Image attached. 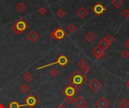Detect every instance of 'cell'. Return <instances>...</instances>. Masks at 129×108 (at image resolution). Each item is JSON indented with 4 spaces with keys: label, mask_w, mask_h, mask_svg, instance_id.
Masks as SVG:
<instances>
[{
    "label": "cell",
    "mask_w": 129,
    "mask_h": 108,
    "mask_svg": "<svg viewBox=\"0 0 129 108\" xmlns=\"http://www.w3.org/2000/svg\"><path fill=\"white\" fill-rule=\"evenodd\" d=\"M23 79L24 80L25 82L29 83V82H30V81L33 80V74H32L31 73H29V72H25V73L23 74Z\"/></svg>",
    "instance_id": "e0dca14e"
},
{
    "label": "cell",
    "mask_w": 129,
    "mask_h": 108,
    "mask_svg": "<svg viewBox=\"0 0 129 108\" xmlns=\"http://www.w3.org/2000/svg\"><path fill=\"white\" fill-rule=\"evenodd\" d=\"M26 38L31 43H35L39 38V35L37 32H36L34 30H30L26 35Z\"/></svg>",
    "instance_id": "8fae6325"
},
{
    "label": "cell",
    "mask_w": 129,
    "mask_h": 108,
    "mask_svg": "<svg viewBox=\"0 0 129 108\" xmlns=\"http://www.w3.org/2000/svg\"><path fill=\"white\" fill-rule=\"evenodd\" d=\"M68 62H69V59H68L65 55L61 54V55H60V56L57 58V59H56L54 62H52L48 64V65H43V66L38 67V68H36V69H37V70H40V69H42V68H45L50 67V66L54 65H60V67L63 68V67H65V66L68 64Z\"/></svg>",
    "instance_id": "3957f363"
},
{
    "label": "cell",
    "mask_w": 129,
    "mask_h": 108,
    "mask_svg": "<svg viewBox=\"0 0 129 108\" xmlns=\"http://www.w3.org/2000/svg\"><path fill=\"white\" fill-rule=\"evenodd\" d=\"M110 101L104 96L100 98L96 102V106L98 108H107L110 106Z\"/></svg>",
    "instance_id": "30bf717a"
},
{
    "label": "cell",
    "mask_w": 129,
    "mask_h": 108,
    "mask_svg": "<svg viewBox=\"0 0 129 108\" xmlns=\"http://www.w3.org/2000/svg\"><path fill=\"white\" fill-rule=\"evenodd\" d=\"M120 54H121L122 57L123 59H128L129 58V52H128V50H126V49H125V50H122V52L120 53Z\"/></svg>",
    "instance_id": "d4e9b609"
},
{
    "label": "cell",
    "mask_w": 129,
    "mask_h": 108,
    "mask_svg": "<svg viewBox=\"0 0 129 108\" xmlns=\"http://www.w3.org/2000/svg\"><path fill=\"white\" fill-rule=\"evenodd\" d=\"M67 30H68V32L70 33V34H73V32H76V26L73 24V23H70L68 26H67Z\"/></svg>",
    "instance_id": "7402d4cb"
},
{
    "label": "cell",
    "mask_w": 129,
    "mask_h": 108,
    "mask_svg": "<svg viewBox=\"0 0 129 108\" xmlns=\"http://www.w3.org/2000/svg\"><path fill=\"white\" fill-rule=\"evenodd\" d=\"M64 102L67 103L68 104H71L73 102H74V98L73 97H66L64 98Z\"/></svg>",
    "instance_id": "f1b7e54d"
},
{
    "label": "cell",
    "mask_w": 129,
    "mask_h": 108,
    "mask_svg": "<svg viewBox=\"0 0 129 108\" xmlns=\"http://www.w3.org/2000/svg\"><path fill=\"white\" fill-rule=\"evenodd\" d=\"M88 86L94 92H97L98 90L101 89L102 83L97 78H94L88 83Z\"/></svg>",
    "instance_id": "ba28073f"
},
{
    "label": "cell",
    "mask_w": 129,
    "mask_h": 108,
    "mask_svg": "<svg viewBox=\"0 0 129 108\" xmlns=\"http://www.w3.org/2000/svg\"><path fill=\"white\" fill-rule=\"evenodd\" d=\"M68 81L70 85L74 86L77 90L83 86L87 82V77L80 71L76 70L74 73L69 77Z\"/></svg>",
    "instance_id": "6da1fadb"
},
{
    "label": "cell",
    "mask_w": 129,
    "mask_h": 108,
    "mask_svg": "<svg viewBox=\"0 0 129 108\" xmlns=\"http://www.w3.org/2000/svg\"><path fill=\"white\" fill-rule=\"evenodd\" d=\"M125 86H126V87H127V88H128V89H129V80H128V82H127V83H126Z\"/></svg>",
    "instance_id": "836d02e7"
},
{
    "label": "cell",
    "mask_w": 129,
    "mask_h": 108,
    "mask_svg": "<svg viewBox=\"0 0 129 108\" xmlns=\"http://www.w3.org/2000/svg\"><path fill=\"white\" fill-rule=\"evenodd\" d=\"M56 14H57V16L58 17H60V18H63V17H64L66 16L67 12H66V11H65V10H63V8H60V9H58V10L57 11Z\"/></svg>",
    "instance_id": "44dd1931"
},
{
    "label": "cell",
    "mask_w": 129,
    "mask_h": 108,
    "mask_svg": "<svg viewBox=\"0 0 129 108\" xmlns=\"http://www.w3.org/2000/svg\"><path fill=\"white\" fill-rule=\"evenodd\" d=\"M82 71L85 74H88V73H89V72H90V71H91V68H90V66L86 65L85 67H84V68L82 69Z\"/></svg>",
    "instance_id": "f546056e"
},
{
    "label": "cell",
    "mask_w": 129,
    "mask_h": 108,
    "mask_svg": "<svg viewBox=\"0 0 129 108\" xmlns=\"http://www.w3.org/2000/svg\"><path fill=\"white\" fill-rule=\"evenodd\" d=\"M82 108H91V107H90L89 106H88V105L86 104V105H85V106H83V107H82Z\"/></svg>",
    "instance_id": "e575fe53"
},
{
    "label": "cell",
    "mask_w": 129,
    "mask_h": 108,
    "mask_svg": "<svg viewBox=\"0 0 129 108\" xmlns=\"http://www.w3.org/2000/svg\"><path fill=\"white\" fill-rule=\"evenodd\" d=\"M95 38H96V35L91 31L88 32V33L85 36V39L89 43H91L92 41H94L95 40Z\"/></svg>",
    "instance_id": "5bb4252c"
},
{
    "label": "cell",
    "mask_w": 129,
    "mask_h": 108,
    "mask_svg": "<svg viewBox=\"0 0 129 108\" xmlns=\"http://www.w3.org/2000/svg\"><path fill=\"white\" fill-rule=\"evenodd\" d=\"M86 65H88V64H87V62H85V60L84 59H81L80 60H79V62H78V66L81 68V69H82L84 67H85Z\"/></svg>",
    "instance_id": "484cf974"
},
{
    "label": "cell",
    "mask_w": 129,
    "mask_h": 108,
    "mask_svg": "<svg viewBox=\"0 0 129 108\" xmlns=\"http://www.w3.org/2000/svg\"><path fill=\"white\" fill-rule=\"evenodd\" d=\"M77 15L81 18L84 19L88 15V11L85 7H81L78 11H77Z\"/></svg>",
    "instance_id": "4fadbf2b"
},
{
    "label": "cell",
    "mask_w": 129,
    "mask_h": 108,
    "mask_svg": "<svg viewBox=\"0 0 129 108\" xmlns=\"http://www.w3.org/2000/svg\"><path fill=\"white\" fill-rule=\"evenodd\" d=\"M38 12L39 13V14H41V15H45L46 13H47V9H46V8L45 7H41V8H39V10H38Z\"/></svg>",
    "instance_id": "83f0119b"
},
{
    "label": "cell",
    "mask_w": 129,
    "mask_h": 108,
    "mask_svg": "<svg viewBox=\"0 0 129 108\" xmlns=\"http://www.w3.org/2000/svg\"><path fill=\"white\" fill-rule=\"evenodd\" d=\"M86 100L82 97V96H79L76 98V100H74V104L75 105L79 108H82L83 106L86 105Z\"/></svg>",
    "instance_id": "7c38bea8"
},
{
    "label": "cell",
    "mask_w": 129,
    "mask_h": 108,
    "mask_svg": "<svg viewBox=\"0 0 129 108\" xmlns=\"http://www.w3.org/2000/svg\"><path fill=\"white\" fill-rule=\"evenodd\" d=\"M56 108H67V107H66L63 104H59V105H58V106H57Z\"/></svg>",
    "instance_id": "d6a6232c"
},
{
    "label": "cell",
    "mask_w": 129,
    "mask_h": 108,
    "mask_svg": "<svg viewBox=\"0 0 129 108\" xmlns=\"http://www.w3.org/2000/svg\"><path fill=\"white\" fill-rule=\"evenodd\" d=\"M50 36L51 38H53L57 41H61L66 38L67 33L65 32V30H63V29H62L61 27H57L53 32H51Z\"/></svg>",
    "instance_id": "277c9868"
},
{
    "label": "cell",
    "mask_w": 129,
    "mask_h": 108,
    "mask_svg": "<svg viewBox=\"0 0 129 108\" xmlns=\"http://www.w3.org/2000/svg\"><path fill=\"white\" fill-rule=\"evenodd\" d=\"M122 16L125 18H128L129 17V10L128 9H125L122 11Z\"/></svg>",
    "instance_id": "4dcf8cb0"
},
{
    "label": "cell",
    "mask_w": 129,
    "mask_h": 108,
    "mask_svg": "<svg viewBox=\"0 0 129 108\" xmlns=\"http://www.w3.org/2000/svg\"><path fill=\"white\" fill-rule=\"evenodd\" d=\"M112 3L116 9H119L124 4L122 0H114L113 2H112Z\"/></svg>",
    "instance_id": "ffe728a7"
},
{
    "label": "cell",
    "mask_w": 129,
    "mask_h": 108,
    "mask_svg": "<svg viewBox=\"0 0 129 108\" xmlns=\"http://www.w3.org/2000/svg\"><path fill=\"white\" fill-rule=\"evenodd\" d=\"M16 9L18 12L20 13H23L26 9V6L25 5V4L23 2H19L18 4H17L16 5Z\"/></svg>",
    "instance_id": "ac0fdd59"
},
{
    "label": "cell",
    "mask_w": 129,
    "mask_h": 108,
    "mask_svg": "<svg viewBox=\"0 0 129 108\" xmlns=\"http://www.w3.org/2000/svg\"><path fill=\"white\" fill-rule=\"evenodd\" d=\"M62 92L66 97H74L77 94V89L72 85L69 84L62 90Z\"/></svg>",
    "instance_id": "52a82bcc"
},
{
    "label": "cell",
    "mask_w": 129,
    "mask_h": 108,
    "mask_svg": "<svg viewBox=\"0 0 129 108\" xmlns=\"http://www.w3.org/2000/svg\"><path fill=\"white\" fill-rule=\"evenodd\" d=\"M29 86L26 85V84H22V85H20V90L21 92L23 93V94L26 93V92L29 91Z\"/></svg>",
    "instance_id": "603a6c76"
},
{
    "label": "cell",
    "mask_w": 129,
    "mask_h": 108,
    "mask_svg": "<svg viewBox=\"0 0 129 108\" xmlns=\"http://www.w3.org/2000/svg\"><path fill=\"white\" fill-rule=\"evenodd\" d=\"M91 54H92L97 59L101 60V59L104 57V54H105V50H104V49H102L99 45H98V46H96V47L92 50Z\"/></svg>",
    "instance_id": "9c48e42d"
},
{
    "label": "cell",
    "mask_w": 129,
    "mask_h": 108,
    "mask_svg": "<svg viewBox=\"0 0 129 108\" xmlns=\"http://www.w3.org/2000/svg\"><path fill=\"white\" fill-rule=\"evenodd\" d=\"M124 46L127 48H129V39H126L124 42Z\"/></svg>",
    "instance_id": "1f68e13d"
},
{
    "label": "cell",
    "mask_w": 129,
    "mask_h": 108,
    "mask_svg": "<svg viewBox=\"0 0 129 108\" xmlns=\"http://www.w3.org/2000/svg\"><path fill=\"white\" fill-rule=\"evenodd\" d=\"M111 1H112V2H113V1H114V0H111Z\"/></svg>",
    "instance_id": "8d00e7d4"
},
{
    "label": "cell",
    "mask_w": 129,
    "mask_h": 108,
    "mask_svg": "<svg viewBox=\"0 0 129 108\" xmlns=\"http://www.w3.org/2000/svg\"><path fill=\"white\" fill-rule=\"evenodd\" d=\"M28 28H29V24L26 23V21L20 18L13 25L12 31L17 35H20L23 33Z\"/></svg>",
    "instance_id": "7a4b0ae2"
},
{
    "label": "cell",
    "mask_w": 129,
    "mask_h": 108,
    "mask_svg": "<svg viewBox=\"0 0 129 108\" xmlns=\"http://www.w3.org/2000/svg\"><path fill=\"white\" fill-rule=\"evenodd\" d=\"M102 49H104V50H107V49H109L110 48V44L105 40V38H103V39H101L100 41H99V44H98Z\"/></svg>",
    "instance_id": "2e32d148"
},
{
    "label": "cell",
    "mask_w": 129,
    "mask_h": 108,
    "mask_svg": "<svg viewBox=\"0 0 129 108\" xmlns=\"http://www.w3.org/2000/svg\"><path fill=\"white\" fill-rule=\"evenodd\" d=\"M0 108H5V106L2 103H0Z\"/></svg>",
    "instance_id": "d590c367"
},
{
    "label": "cell",
    "mask_w": 129,
    "mask_h": 108,
    "mask_svg": "<svg viewBox=\"0 0 129 108\" xmlns=\"http://www.w3.org/2000/svg\"><path fill=\"white\" fill-rule=\"evenodd\" d=\"M119 106L120 108H128L129 101L126 98H122L119 102Z\"/></svg>",
    "instance_id": "9a60e30c"
},
{
    "label": "cell",
    "mask_w": 129,
    "mask_h": 108,
    "mask_svg": "<svg viewBox=\"0 0 129 108\" xmlns=\"http://www.w3.org/2000/svg\"><path fill=\"white\" fill-rule=\"evenodd\" d=\"M49 73H50V74H51V77H54V78H55V77L58 75L59 71H58V70H57V68H52V69L50 71V72H49Z\"/></svg>",
    "instance_id": "4316f807"
},
{
    "label": "cell",
    "mask_w": 129,
    "mask_h": 108,
    "mask_svg": "<svg viewBox=\"0 0 129 108\" xmlns=\"http://www.w3.org/2000/svg\"><path fill=\"white\" fill-rule=\"evenodd\" d=\"M21 107H24L23 104H20L18 101H12L10 104L8 105L9 108H20Z\"/></svg>",
    "instance_id": "d6986e66"
},
{
    "label": "cell",
    "mask_w": 129,
    "mask_h": 108,
    "mask_svg": "<svg viewBox=\"0 0 129 108\" xmlns=\"http://www.w3.org/2000/svg\"><path fill=\"white\" fill-rule=\"evenodd\" d=\"M105 40L111 45L114 41H115V38H114V37L113 36V35H107L105 38Z\"/></svg>",
    "instance_id": "cb8c5ba5"
},
{
    "label": "cell",
    "mask_w": 129,
    "mask_h": 108,
    "mask_svg": "<svg viewBox=\"0 0 129 108\" xmlns=\"http://www.w3.org/2000/svg\"><path fill=\"white\" fill-rule=\"evenodd\" d=\"M38 103L39 100L33 94L28 95L23 100L24 107H27L29 108H34L38 104Z\"/></svg>",
    "instance_id": "5b68a950"
},
{
    "label": "cell",
    "mask_w": 129,
    "mask_h": 108,
    "mask_svg": "<svg viewBox=\"0 0 129 108\" xmlns=\"http://www.w3.org/2000/svg\"><path fill=\"white\" fill-rule=\"evenodd\" d=\"M91 11L93 13H94L97 16H101L107 11V8L101 3V2H97L91 8Z\"/></svg>",
    "instance_id": "8992f818"
}]
</instances>
